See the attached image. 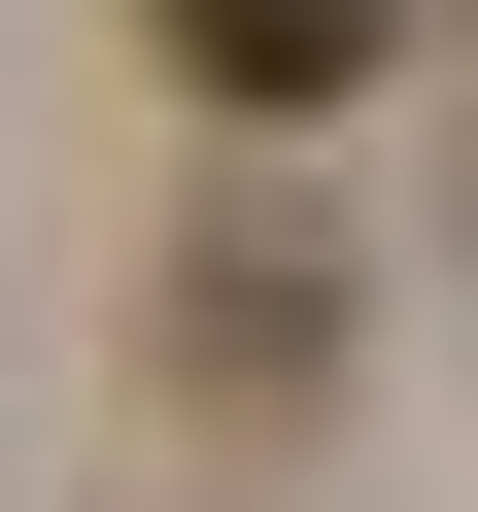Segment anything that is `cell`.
Listing matches in <instances>:
<instances>
[{"label":"cell","mask_w":478,"mask_h":512,"mask_svg":"<svg viewBox=\"0 0 478 512\" xmlns=\"http://www.w3.org/2000/svg\"><path fill=\"white\" fill-rule=\"evenodd\" d=\"M137 35H171V103H239V137H308L376 35H410V0H137Z\"/></svg>","instance_id":"obj_1"}]
</instances>
